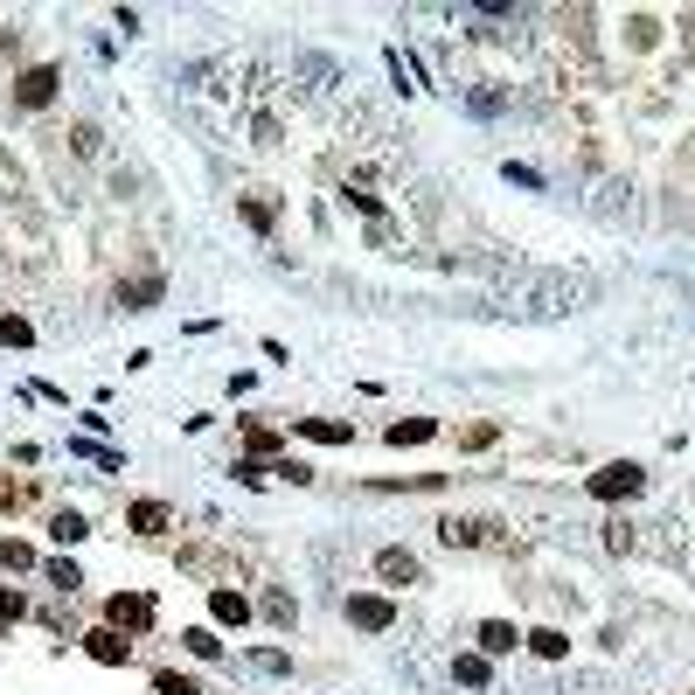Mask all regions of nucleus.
Masks as SVG:
<instances>
[{
  "label": "nucleus",
  "instance_id": "nucleus-8",
  "mask_svg": "<svg viewBox=\"0 0 695 695\" xmlns=\"http://www.w3.org/2000/svg\"><path fill=\"white\" fill-rule=\"evenodd\" d=\"M209 612H216L223 626H244V619H251V598H244V591H223V584H216V591H209Z\"/></svg>",
  "mask_w": 695,
  "mask_h": 695
},
{
  "label": "nucleus",
  "instance_id": "nucleus-16",
  "mask_svg": "<svg viewBox=\"0 0 695 695\" xmlns=\"http://www.w3.org/2000/svg\"><path fill=\"white\" fill-rule=\"evenodd\" d=\"M49 536H56V543H84V536H91V522H84V515H70V508H63V515H56V522H49Z\"/></svg>",
  "mask_w": 695,
  "mask_h": 695
},
{
  "label": "nucleus",
  "instance_id": "nucleus-21",
  "mask_svg": "<svg viewBox=\"0 0 695 695\" xmlns=\"http://www.w3.org/2000/svg\"><path fill=\"white\" fill-rule=\"evenodd\" d=\"M21 612H28V598H21L14 584H0V626H7V619H21Z\"/></svg>",
  "mask_w": 695,
  "mask_h": 695
},
{
  "label": "nucleus",
  "instance_id": "nucleus-3",
  "mask_svg": "<svg viewBox=\"0 0 695 695\" xmlns=\"http://www.w3.org/2000/svg\"><path fill=\"white\" fill-rule=\"evenodd\" d=\"M84 654H91L98 668H126V661H133V640H126L119 626H91V633H84Z\"/></svg>",
  "mask_w": 695,
  "mask_h": 695
},
{
  "label": "nucleus",
  "instance_id": "nucleus-25",
  "mask_svg": "<svg viewBox=\"0 0 695 695\" xmlns=\"http://www.w3.org/2000/svg\"><path fill=\"white\" fill-rule=\"evenodd\" d=\"M21 508V480H0V515H14Z\"/></svg>",
  "mask_w": 695,
  "mask_h": 695
},
{
  "label": "nucleus",
  "instance_id": "nucleus-11",
  "mask_svg": "<svg viewBox=\"0 0 695 695\" xmlns=\"http://www.w3.org/2000/svg\"><path fill=\"white\" fill-rule=\"evenodd\" d=\"M126 522H133L139 536H160V529H167V522H174V515H167V508H160V501H133V508H126Z\"/></svg>",
  "mask_w": 695,
  "mask_h": 695
},
{
  "label": "nucleus",
  "instance_id": "nucleus-7",
  "mask_svg": "<svg viewBox=\"0 0 695 695\" xmlns=\"http://www.w3.org/2000/svg\"><path fill=\"white\" fill-rule=\"evenodd\" d=\"M376 577H383V584H417V556L411 550H376Z\"/></svg>",
  "mask_w": 695,
  "mask_h": 695
},
{
  "label": "nucleus",
  "instance_id": "nucleus-10",
  "mask_svg": "<svg viewBox=\"0 0 695 695\" xmlns=\"http://www.w3.org/2000/svg\"><path fill=\"white\" fill-rule=\"evenodd\" d=\"M515 647H522V633H515L508 619H487V626H480V654H515Z\"/></svg>",
  "mask_w": 695,
  "mask_h": 695
},
{
  "label": "nucleus",
  "instance_id": "nucleus-18",
  "mask_svg": "<svg viewBox=\"0 0 695 695\" xmlns=\"http://www.w3.org/2000/svg\"><path fill=\"white\" fill-rule=\"evenodd\" d=\"M452 675H459L466 689H480V682H487V654H459V661H452Z\"/></svg>",
  "mask_w": 695,
  "mask_h": 695
},
{
  "label": "nucleus",
  "instance_id": "nucleus-2",
  "mask_svg": "<svg viewBox=\"0 0 695 695\" xmlns=\"http://www.w3.org/2000/svg\"><path fill=\"white\" fill-rule=\"evenodd\" d=\"M105 626L146 633V626H153V598H146V591H112V598H105Z\"/></svg>",
  "mask_w": 695,
  "mask_h": 695
},
{
  "label": "nucleus",
  "instance_id": "nucleus-14",
  "mask_svg": "<svg viewBox=\"0 0 695 695\" xmlns=\"http://www.w3.org/2000/svg\"><path fill=\"white\" fill-rule=\"evenodd\" d=\"M431 431H438L431 417H397V424H390V445H424Z\"/></svg>",
  "mask_w": 695,
  "mask_h": 695
},
{
  "label": "nucleus",
  "instance_id": "nucleus-9",
  "mask_svg": "<svg viewBox=\"0 0 695 695\" xmlns=\"http://www.w3.org/2000/svg\"><path fill=\"white\" fill-rule=\"evenodd\" d=\"M299 431L320 438V445H348L355 438V424H341V417H299Z\"/></svg>",
  "mask_w": 695,
  "mask_h": 695
},
{
  "label": "nucleus",
  "instance_id": "nucleus-12",
  "mask_svg": "<svg viewBox=\"0 0 695 695\" xmlns=\"http://www.w3.org/2000/svg\"><path fill=\"white\" fill-rule=\"evenodd\" d=\"M153 299H160V278H133V285H119V306H126V313H146Z\"/></svg>",
  "mask_w": 695,
  "mask_h": 695
},
{
  "label": "nucleus",
  "instance_id": "nucleus-4",
  "mask_svg": "<svg viewBox=\"0 0 695 695\" xmlns=\"http://www.w3.org/2000/svg\"><path fill=\"white\" fill-rule=\"evenodd\" d=\"M56 84H63V70H56V63H35V70L14 77V105H49Z\"/></svg>",
  "mask_w": 695,
  "mask_h": 695
},
{
  "label": "nucleus",
  "instance_id": "nucleus-20",
  "mask_svg": "<svg viewBox=\"0 0 695 695\" xmlns=\"http://www.w3.org/2000/svg\"><path fill=\"white\" fill-rule=\"evenodd\" d=\"M0 563H7V570H28V563H35V550H28V543H14V536H7V543H0Z\"/></svg>",
  "mask_w": 695,
  "mask_h": 695
},
{
  "label": "nucleus",
  "instance_id": "nucleus-5",
  "mask_svg": "<svg viewBox=\"0 0 695 695\" xmlns=\"http://www.w3.org/2000/svg\"><path fill=\"white\" fill-rule=\"evenodd\" d=\"M348 626H362V633H390V626H397V605H390V598H348Z\"/></svg>",
  "mask_w": 695,
  "mask_h": 695
},
{
  "label": "nucleus",
  "instance_id": "nucleus-13",
  "mask_svg": "<svg viewBox=\"0 0 695 695\" xmlns=\"http://www.w3.org/2000/svg\"><path fill=\"white\" fill-rule=\"evenodd\" d=\"M237 209H244V223H251V230H272V223H278V209L258 195V188H251V195H237Z\"/></svg>",
  "mask_w": 695,
  "mask_h": 695
},
{
  "label": "nucleus",
  "instance_id": "nucleus-24",
  "mask_svg": "<svg viewBox=\"0 0 695 695\" xmlns=\"http://www.w3.org/2000/svg\"><path fill=\"white\" fill-rule=\"evenodd\" d=\"M244 445H251V452L265 459V452H278V431H258V424H251V431H244Z\"/></svg>",
  "mask_w": 695,
  "mask_h": 695
},
{
  "label": "nucleus",
  "instance_id": "nucleus-23",
  "mask_svg": "<svg viewBox=\"0 0 695 695\" xmlns=\"http://www.w3.org/2000/svg\"><path fill=\"white\" fill-rule=\"evenodd\" d=\"M0 341H14V348H28V320H14V313H0Z\"/></svg>",
  "mask_w": 695,
  "mask_h": 695
},
{
  "label": "nucleus",
  "instance_id": "nucleus-15",
  "mask_svg": "<svg viewBox=\"0 0 695 695\" xmlns=\"http://www.w3.org/2000/svg\"><path fill=\"white\" fill-rule=\"evenodd\" d=\"M529 647H536L543 661H563V654H570V640H563L556 626H536V633H529Z\"/></svg>",
  "mask_w": 695,
  "mask_h": 695
},
{
  "label": "nucleus",
  "instance_id": "nucleus-1",
  "mask_svg": "<svg viewBox=\"0 0 695 695\" xmlns=\"http://www.w3.org/2000/svg\"><path fill=\"white\" fill-rule=\"evenodd\" d=\"M584 487H591V494H598V501H633V494H640V487H647V473H640V466H633V459H612V466H598V473H591V480H584Z\"/></svg>",
  "mask_w": 695,
  "mask_h": 695
},
{
  "label": "nucleus",
  "instance_id": "nucleus-19",
  "mask_svg": "<svg viewBox=\"0 0 695 695\" xmlns=\"http://www.w3.org/2000/svg\"><path fill=\"white\" fill-rule=\"evenodd\" d=\"M153 695H202V689H195L188 675H174V668H160V675H153Z\"/></svg>",
  "mask_w": 695,
  "mask_h": 695
},
{
  "label": "nucleus",
  "instance_id": "nucleus-22",
  "mask_svg": "<svg viewBox=\"0 0 695 695\" xmlns=\"http://www.w3.org/2000/svg\"><path fill=\"white\" fill-rule=\"evenodd\" d=\"M494 438H501L494 424H466V431H459V445H473V452H480V445H494Z\"/></svg>",
  "mask_w": 695,
  "mask_h": 695
},
{
  "label": "nucleus",
  "instance_id": "nucleus-17",
  "mask_svg": "<svg viewBox=\"0 0 695 695\" xmlns=\"http://www.w3.org/2000/svg\"><path fill=\"white\" fill-rule=\"evenodd\" d=\"M181 640H188V654H195V661H216V654H223V640H216L209 626H188Z\"/></svg>",
  "mask_w": 695,
  "mask_h": 695
},
{
  "label": "nucleus",
  "instance_id": "nucleus-6",
  "mask_svg": "<svg viewBox=\"0 0 695 695\" xmlns=\"http://www.w3.org/2000/svg\"><path fill=\"white\" fill-rule=\"evenodd\" d=\"M487 529H494V522H459V515H445V522H438V536H445L452 550H480V543H487Z\"/></svg>",
  "mask_w": 695,
  "mask_h": 695
}]
</instances>
